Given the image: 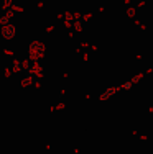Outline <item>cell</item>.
Masks as SVG:
<instances>
[]
</instances>
